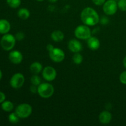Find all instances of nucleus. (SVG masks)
I'll list each match as a JSON object with an SVG mask.
<instances>
[{
	"label": "nucleus",
	"instance_id": "obj_3",
	"mask_svg": "<svg viewBox=\"0 0 126 126\" xmlns=\"http://www.w3.org/2000/svg\"><path fill=\"white\" fill-rule=\"evenodd\" d=\"M16 37L11 34L6 33L1 38L0 44L1 47L6 51H9L12 50L16 45Z\"/></svg>",
	"mask_w": 126,
	"mask_h": 126
},
{
	"label": "nucleus",
	"instance_id": "obj_7",
	"mask_svg": "<svg viewBox=\"0 0 126 126\" xmlns=\"http://www.w3.org/2000/svg\"><path fill=\"white\" fill-rule=\"evenodd\" d=\"M25 82V77L20 73H17L11 77L10 85L14 89H19L23 86Z\"/></svg>",
	"mask_w": 126,
	"mask_h": 126
},
{
	"label": "nucleus",
	"instance_id": "obj_35",
	"mask_svg": "<svg viewBox=\"0 0 126 126\" xmlns=\"http://www.w3.org/2000/svg\"><path fill=\"white\" fill-rule=\"evenodd\" d=\"M115 1H119V0H115Z\"/></svg>",
	"mask_w": 126,
	"mask_h": 126
},
{
	"label": "nucleus",
	"instance_id": "obj_1",
	"mask_svg": "<svg viewBox=\"0 0 126 126\" xmlns=\"http://www.w3.org/2000/svg\"><path fill=\"white\" fill-rule=\"evenodd\" d=\"M82 22L87 26H94L100 22V17L95 10L90 7H86L81 14Z\"/></svg>",
	"mask_w": 126,
	"mask_h": 126
},
{
	"label": "nucleus",
	"instance_id": "obj_19",
	"mask_svg": "<svg viewBox=\"0 0 126 126\" xmlns=\"http://www.w3.org/2000/svg\"><path fill=\"white\" fill-rule=\"evenodd\" d=\"M6 2L9 7L13 9L17 8L21 4V0H6Z\"/></svg>",
	"mask_w": 126,
	"mask_h": 126
},
{
	"label": "nucleus",
	"instance_id": "obj_15",
	"mask_svg": "<svg viewBox=\"0 0 126 126\" xmlns=\"http://www.w3.org/2000/svg\"><path fill=\"white\" fill-rule=\"evenodd\" d=\"M30 70L31 72L34 75H38L39 73L43 71V65L38 62H34L31 64L30 66Z\"/></svg>",
	"mask_w": 126,
	"mask_h": 126
},
{
	"label": "nucleus",
	"instance_id": "obj_16",
	"mask_svg": "<svg viewBox=\"0 0 126 126\" xmlns=\"http://www.w3.org/2000/svg\"><path fill=\"white\" fill-rule=\"evenodd\" d=\"M51 38L54 41L60 42L64 39V34L60 30H55L51 34Z\"/></svg>",
	"mask_w": 126,
	"mask_h": 126
},
{
	"label": "nucleus",
	"instance_id": "obj_11",
	"mask_svg": "<svg viewBox=\"0 0 126 126\" xmlns=\"http://www.w3.org/2000/svg\"><path fill=\"white\" fill-rule=\"evenodd\" d=\"M68 47V49H70V51L74 53L79 52L82 49V46L81 42L79 41L77 39H71L69 41Z\"/></svg>",
	"mask_w": 126,
	"mask_h": 126
},
{
	"label": "nucleus",
	"instance_id": "obj_14",
	"mask_svg": "<svg viewBox=\"0 0 126 126\" xmlns=\"http://www.w3.org/2000/svg\"><path fill=\"white\" fill-rule=\"evenodd\" d=\"M11 30V24L6 19H0V34L8 33Z\"/></svg>",
	"mask_w": 126,
	"mask_h": 126
},
{
	"label": "nucleus",
	"instance_id": "obj_30",
	"mask_svg": "<svg viewBox=\"0 0 126 126\" xmlns=\"http://www.w3.org/2000/svg\"><path fill=\"white\" fill-rule=\"evenodd\" d=\"M46 48H47V51L50 52V51H51L53 49H54V46L52 45V44H48V45L47 46Z\"/></svg>",
	"mask_w": 126,
	"mask_h": 126
},
{
	"label": "nucleus",
	"instance_id": "obj_29",
	"mask_svg": "<svg viewBox=\"0 0 126 126\" xmlns=\"http://www.w3.org/2000/svg\"><path fill=\"white\" fill-rule=\"evenodd\" d=\"M100 22H101V23H102V24L106 25V24H107V23H108V22H109V20H108L106 17H102V19L101 20L100 19Z\"/></svg>",
	"mask_w": 126,
	"mask_h": 126
},
{
	"label": "nucleus",
	"instance_id": "obj_24",
	"mask_svg": "<svg viewBox=\"0 0 126 126\" xmlns=\"http://www.w3.org/2000/svg\"><path fill=\"white\" fill-rule=\"evenodd\" d=\"M119 81L123 84H126V71H123L119 76Z\"/></svg>",
	"mask_w": 126,
	"mask_h": 126
},
{
	"label": "nucleus",
	"instance_id": "obj_6",
	"mask_svg": "<svg viewBox=\"0 0 126 126\" xmlns=\"http://www.w3.org/2000/svg\"><path fill=\"white\" fill-rule=\"evenodd\" d=\"M118 3L115 0H108L103 4V12L108 16L114 15L118 10Z\"/></svg>",
	"mask_w": 126,
	"mask_h": 126
},
{
	"label": "nucleus",
	"instance_id": "obj_21",
	"mask_svg": "<svg viewBox=\"0 0 126 126\" xmlns=\"http://www.w3.org/2000/svg\"><path fill=\"white\" fill-rule=\"evenodd\" d=\"M73 62L75 64L79 65L82 63V60H83V57L79 52L75 53L74 55L73 56Z\"/></svg>",
	"mask_w": 126,
	"mask_h": 126
},
{
	"label": "nucleus",
	"instance_id": "obj_18",
	"mask_svg": "<svg viewBox=\"0 0 126 126\" xmlns=\"http://www.w3.org/2000/svg\"><path fill=\"white\" fill-rule=\"evenodd\" d=\"M1 108L6 112H11L14 109V104L9 100H5L1 103Z\"/></svg>",
	"mask_w": 126,
	"mask_h": 126
},
{
	"label": "nucleus",
	"instance_id": "obj_22",
	"mask_svg": "<svg viewBox=\"0 0 126 126\" xmlns=\"http://www.w3.org/2000/svg\"><path fill=\"white\" fill-rule=\"evenodd\" d=\"M41 79L40 77L38 76V75H34L31 78V82L33 85H34L36 86H38L41 84Z\"/></svg>",
	"mask_w": 126,
	"mask_h": 126
},
{
	"label": "nucleus",
	"instance_id": "obj_33",
	"mask_svg": "<svg viewBox=\"0 0 126 126\" xmlns=\"http://www.w3.org/2000/svg\"><path fill=\"white\" fill-rule=\"evenodd\" d=\"M2 71H1V70H0V81H1V79H2Z\"/></svg>",
	"mask_w": 126,
	"mask_h": 126
},
{
	"label": "nucleus",
	"instance_id": "obj_12",
	"mask_svg": "<svg viewBox=\"0 0 126 126\" xmlns=\"http://www.w3.org/2000/svg\"><path fill=\"white\" fill-rule=\"evenodd\" d=\"M87 46L90 49L93 50H97L100 47V43L98 38L94 36H91L87 39Z\"/></svg>",
	"mask_w": 126,
	"mask_h": 126
},
{
	"label": "nucleus",
	"instance_id": "obj_8",
	"mask_svg": "<svg viewBox=\"0 0 126 126\" xmlns=\"http://www.w3.org/2000/svg\"><path fill=\"white\" fill-rule=\"evenodd\" d=\"M49 54L50 59L54 62L60 63L65 59V53L60 48L54 47L51 51L49 52Z\"/></svg>",
	"mask_w": 126,
	"mask_h": 126
},
{
	"label": "nucleus",
	"instance_id": "obj_10",
	"mask_svg": "<svg viewBox=\"0 0 126 126\" xmlns=\"http://www.w3.org/2000/svg\"><path fill=\"white\" fill-rule=\"evenodd\" d=\"M9 59L14 64H20L23 60V55L18 50H12L9 54Z\"/></svg>",
	"mask_w": 126,
	"mask_h": 126
},
{
	"label": "nucleus",
	"instance_id": "obj_31",
	"mask_svg": "<svg viewBox=\"0 0 126 126\" xmlns=\"http://www.w3.org/2000/svg\"><path fill=\"white\" fill-rule=\"evenodd\" d=\"M123 65H124V67L126 68V56L124 57V60H123Z\"/></svg>",
	"mask_w": 126,
	"mask_h": 126
},
{
	"label": "nucleus",
	"instance_id": "obj_27",
	"mask_svg": "<svg viewBox=\"0 0 126 126\" xmlns=\"http://www.w3.org/2000/svg\"><path fill=\"white\" fill-rule=\"evenodd\" d=\"M30 91L32 93H38V86H36L32 84V86H31L30 88Z\"/></svg>",
	"mask_w": 126,
	"mask_h": 126
},
{
	"label": "nucleus",
	"instance_id": "obj_17",
	"mask_svg": "<svg viewBox=\"0 0 126 126\" xmlns=\"http://www.w3.org/2000/svg\"><path fill=\"white\" fill-rule=\"evenodd\" d=\"M18 17L22 20H27L29 18L30 16V12L29 10L27 8H21L17 12Z\"/></svg>",
	"mask_w": 126,
	"mask_h": 126
},
{
	"label": "nucleus",
	"instance_id": "obj_4",
	"mask_svg": "<svg viewBox=\"0 0 126 126\" xmlns=\"http://www.w3.org/2000/svg\"><path fill=\"white\" fill-rule=\"evenodd\" d=\"M16 114L20 118L25 119L28 118L32 113V107L28 103H22L16 108Z\"/></svg>",
	"mask_w": 126,
	"mask_h": 126
},
{
	"label": "nucleus",
	"instance_id": "obj_34",
	"mask_svg": "<svg viewBox=\"0 0 126 126\" xmlns=\"http://www.w3.org/2000/svg\"><path fill=\"white\" fill-rule=\"evenodd\" d=\"M36 1H44V0H36Z\"/></svg>",
	"mask_w": 126,
	"mask_h": 126
},
{
	"label": "nucleus",
	"instance_id": "obj_2",
	"mask_svg": "<svg viewBox=\"0 0 126 126\" xmlns=\"http://www.w3.org/2000/svg\"><path fill=\"white\" fill-rule=\"evenodd\" d=\"M54 93V87L51 84L44 82L38 86V94L42 98H50L53 95Z\"/></svg>",
	"mask_w": 126,
	"mask_h": 126
},
{
	"label": "nucleus",
	"instance_id": "obj_13",
	"mask_svg": "<svg viewBox=\"0 0 126 126\" xmlns=\"http://www.w3.org/2000/svg\"><path fill=\"white\" fill-rule=\"evenodd\" d=\"M112 119V114L108 111H103L100 114L99 121L102 124H109Z\"/></svg>",
	"mask_w": 126,
	"mask_h": 126
},
{
	"label": "nucleus",
	"instance_id": "obj_20",
	"mask_svg": "<svg viewBox=\"0 0 126 126\" xmlns=\"http://www.w3.org/2000/svg\"><path fill=\"white\" fill-rule=\"evenodd\" d=\"M9 121L12 124H17L19 122L20 118L18 117V116L16 114V112L14 113H11V114L9 115L8 117Z\"/></svg>",
	"mask_w": 126,
	"mask_h": 126
},
{
	"label": "nucleus",
	"instance_id": "obj_23",
	"mask_svg": "<svg viewBox=\"0 0 126 126\" xmlns=\"http://www.w3.org/2000/svg\"><path fill=\"white\" fill-rule=\"evenodd\" d=\"M118 7L121 11H126V0H119L118 2Z\"/></svg>",
	"mask_w": 126,
	"mask_h": 126
},
{
	"label": "nucleus",
	"instance_id": "obj_25",
	"mask_svg": "<svg viewBox=\"0 0 126 126\" xmlns=\"http://www.w3.org/2000/svg\"><path fill=\"white\" fill-rule=\"evenodd\" d=\"M16 39L18 41H21L22 39H24L25 34L22 32H18L17 34H16Z\"/></svg>",
	"mask_w": 126,
	"mask_h": 126
},
{
	"label": "nucleus",
	"instance_id": "obj_5",
	"mask_svg": "<svg viewBox=\"0 0 126 126\" xmlns=\"http://www.w3.org/2000/svg\"><path fill=\"white\" fill-rule=\"evenodd\" d=\"M75 35L80 39H87L91 36V31L86 25H79L76 28L75 30Z\"/></svg>",
	"mask_w": 126,
	"mask_h": 126
},
{
	"label": "nucleus",
	"instance_id": "obj_9",
	"mask_svg": "<svg viewBox=\"0 0 126 126\" xmlns=\"http://www.w3.org/2000/svg\"><path fill=\"white\" fill-rule=\"evenodd\" d=\"M42 75L46 81H52L56 78L57 71L52 66H47L42 71Z\"/></svg>",
	"mask_w": 126,
	"mask_h": 126
},
{
	"label": "nucleus",
	"instance_id": "obj_28",
	"mask_svg": "<svg viewBox=\"0 0 126 126\" xmlns=\"http://www.w3.org/2000/svg\"><path fill=\"white\" fill-rule=\"evenodd\" d=\"M5 100H6V95L2 92L0 91V103H2Z\"/></svg>",
	"mask_w": 126,
	"mask_h": 126
},
{
	"label": "nucleus",
	"instance_id": "obj_32",
	"mask_svg": "<svg viewBox=\"0 0 126 126\" xmlns=\"http://www.w3.org/2000/svg\"><path fill=\"white\" fill-rule=\"evenodd\" d=\"M50 2H52V3H54V2H55L57 1V0H48Z\"/></svg>",
	"mask_w": 126,
	"mask_h": 126
},
{
	"label": "nucleus",
	"instance_id": "obj_26",
	"mask_svg": "<svg viewBox=\"0 0 126 126\" xmlns=\"http://www.w3.org/2000/svg\"><path fill=\"white\" fill-rule=\"evenodd\" d=\"M106 0H92V2L97 6H101L105 3Z\"/></svg>",
	"mask_w": 126,
	"mask_h": 126
}]
</instances>
